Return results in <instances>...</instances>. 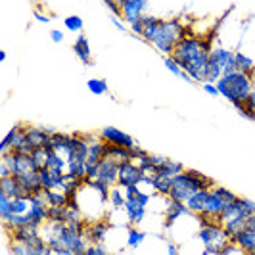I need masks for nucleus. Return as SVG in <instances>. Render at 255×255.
<instances>
[{
  "instance_id": "14",
  "label": "nucleus",
  "mask_w": 255,
  "mask_h": 255,
  "mask_svg": "<svg viewBox=\"0 0 255 255\" xmlns=\"http://www.w3.org/2000/svg\"><path fill=\"white\" fill-rule=\"evenodd\" d=\"M229 240L234 246H238L240 250H244V254H255V230H238L236 234L230 236Z\"/></svg>"
},
{
  "instance_id": "30",
  "label": "nucleus",
  "mask_w": 255,
  "mask_h": 255,
  "mask_svg": "<svg viewBox=\"0 0 255 255\" xmlns=\"http://www.w3.org/2000/svg\"><path fill=\"white\" fill-rule=\"evenodd\" d=\"M125 192H121V186H114L112 192H110V205L114 209H125Z\"/></svg>"
},
{
  "instance_id": "40",
  "label": "nucleus",
  "mask_w": 255,
  "mask_h": 255,
  "mask_svg": "<svg viewBox=\"0 0 255 255\" xmlns=\"http://www.w3.org/2000/svg\"><path fill=\"white\" fill-rule=\"evenodd\" d=\"M104 4L108 6V10L114 13L115 17H123V10H121V4L115 2V0H104Z\"/></svg>"
},
{
  "instance_id": "46",
  "label": "nucleus",
  "mask_w": 255,
  "mask_h": 255,
  "mask_svg": "<svg viewBox=\"0 0 255 255\" xmlns=\"http://www.w3.org/2000/svg\"><path fill=\"white\" fill-rule=\"evenodd\" d=\"M167 255H180L179 254V248H177L175 244L167 242Z\"/></svg>"
},
{
  "instance_id": "2",
  "label": "nucleus",
  "mask_w": 255,
  "mask_h": 255,
  "mask_svg": "<svg viewBox=\"0 0 255 255\" xmlns=\"http://www.w3.org/2000/svg\"><path fill=\"white\" fill-rule=\"evenodd\" d=\"M184 27L179 19L142 17V38L153 44L165 56H171L180 38H184Z\"/></svg>"
},
{
  "instance_id": "16",
  "label": "nucleus",
  "mask_w": 255,
  "mask_h": 255,
  "mask_svg": "<svg viewBox=\"0 0 255 255\" xmlns=\"http://www.w3.org/2000/svg\"><path fill=\"white\" fill-rule=\"evenodd\" d=\"M104 159H114V161H117V163L121 165V163L132 161V150H128V148H125V146H115V144L106 142Z\"/></svg>"
},
{
  "instance_id": "25",
  "label": "nucleus",
  "mask_w": 255,
  "mask_h": 255,
  "mask_svg": "<svg viewBox=\"0 0 255 255\" xmlns=\"http://www.w3.org/2000/svg\"><path fill=\"white\" fill-rule=\"evenodd\" d=\"M104 148H106V140H102V138L96 142H90L89 155H87L89 165H100V161L104 159Z\"/></svg>"
},
{
  "instance_id": "28",
  "label": "nucleus",
  "mask_w": 255,
  "mask_h": 255,
  "mask_svg": "<svg viewBox=\"0 0 255 255\" xmlns=\"http://www.w3.org/2000/svg\"><path fill=\"white\" fill-rule=\"evenodd\" d=\"M236 204V215H240L244 219H250L255 213V202L254 200H248V198H240L234 202Z\"/></svg>"
},
{
  "instance_id": "22",
  "label": "nucleus",
  "mask_w": 255,
  "mask_h": 255,
  "mask_svg": "<svg viewBox=\"0 0 255 255\" xmlns=\"http://www.w3.org/2000/svg\"><path fill=\"white\" fill-rule=\"evenodd\" d=\"M207 196H209V190H198L196 194H192L188 198V202H186V207L190 209V213H194V215H202L204 213Z\"/></svg>"
},
{
  "instance_id": "43",
  "label": "nucleus",
  "mask_w": 255,
  "mask_h": 255,
  "mask_svg": "<svg viewBox=\"0 0 255 255\" xmlns=\"http://www.w3.org/2000/svg\"><path fill=\"white\" fill-rule=\"evenodd\" d=\"M150 200H152V196H150V194H146V192L140 190L138 194H136V202H138L140 205H144V207L150 204Z\"/></svg>"
},
{
  "instance_id": "11",
  "label": "nucleus",
  "mask_w": 255,
  "mask_h": 255,
  "mask_svg": "<svg viewBox=\"0 0 255 255\" xmlns=\"http://www.w3.org/2000/svg\"><path fill=\"white\" fill-rule=\"evenodd\" d=\"M56 130H50V128L25 127V138L33 150H37V148H48L50 146V136Z\"/></svg>"
},
{
  "instance_id": "41",
  "label": "nucleus",
  "mask_w": 255,
  "mask_h": 255,
  "mask_svg": "<svg viewBox=\"0 0 255 255\" xmlns=\"http://www.w3.org/2000/svg\"><path fill=\"white\" fill-rule=\"evenodd\" d=\"M10 254H12V255H27L25 244H21V242H10Z\"/></svg>"
},
{
  "instance_id": "26",
  "label": "nucleus",
  "mask_w": 255,
  "mask_h": 255,
  "mask_svg": "<svg viewBox=\"0 0 255 255\" xmlns=\"http://www.w3.org/2000/svg\"><path fill=\"white\" fill-rule=\"evenodd\" d=\"M234 60H236V71H240L244 75L255 77V64L252 58H248L244 52H236Z\"/></svg>"
},
{
  "instance_id": "1",
  "label": "nucleus",
  "mask_w": 255,
  "mask_h": 255,
  "mask_svg": "<svg viewBox=\"0 0 255 255\" xmlns=\"http://www.w3.org/2000/svg\"><path fill=\"white\" fill-rule=\"evenodd\" d=\"M211 50V37H184L175 46L171 58L179 62L182 71H186L194 79V83H205V67Z\"/></svg>"
},
{
  "instance_id": "34",
  "label": "nucleus",
  "mask_w": 255,
  "mask_h": 255,
  "mask_svg": "<svg viewBox=\"0 0 255 255\" xmlns=\"http://www.w3.org/2000/svg\"><path fill=\"white\" fill-rule=\"evenodd\" d=\"M67 207H48V223H65Z\"/></svg>"
},
{
  "instance_id": "29",
  "label": "nucleus",
  "mask_w": 255,
  "mask_h": 255,
  "mask_svg": "<svg viewBox=\"0 0 255 255\" xmlns=\"http://www.w3.org/2000/svg\"><path fill=\"white\" fill-rule=\"evenodd\" d=\"M146 240V232L138 230V227H130L127 232V246L130 250H138V246H142Z\"/></svg>"
},
{
  "instance_id": "37",
  "label": "nucleus",
  "mask_w": 255,
  "mask_h": 255,
  "mask_svg": "<svg viewBox=\"0 0 255 255\" xmlns=\"http://www.w3.org/2000/svg\"><path fill=\"white\" fill-rule=\"evenodd\" d=\"M211 190L215 192L217 196H221V198H223L227 204H230V202H236V200H238V196H236L232 190H229V188H225V186H213Z\"/></svg>"
},
{
  "instance_id": "13",
  "label": "nucleus",
  "mask_w": 255,
  "mask_h": 255,
  "mask_svg": "<svg viewBox=\"0 0 255 255\" xmlns=\"http://www.w3.org/2000/svg\"><path fill=\"white\" fill-rule=\"evenodd\" d=\"M98 169H100L98 180L106 182V184L112 186V188L117 186V179H119V163H117V161H114V159H102Z\"/></svg>"
},
{
  "instance_id": "4",
  "label": "nucleus",
  "mask_w": 255,
  "mask_h": 255,
  "mask_svg": "<svg viewBox=\"0 0 255 255\" xmlns=\"http://www.w3.org/2000/svg\"><path fill=\"white\" fill-rule=\"evenodd\" d=\"M217 89L223 98H227L234 108L238 104H244L252 94H254V77L244 75L240 71H234L230 75H223L219 79Z\"/></svg>"
},
{
  "instance_id": "9",
  "label": "nucleus",
  "mask_w": 255,
  "mask_h": 255,
  "mask_svg": "<svg viewBox=\"0 0 255 255\" xmlns=\"http://www.w3.org/2000/svg\"><path fill=\"white\" fill-rule=\"evenodd\" d=\"M100 138L106 142H110V144H115V146H125L128 150H132V148L138 146L130 134H127V132H123L121 128H115V127H104L102 130H100Z\"/></svg>"
},
{
  "instance_id": "50",
  "label": "nucleus",
  "mask_w": 255,
  "mask_h": 255,
  "mask_svg": "<svg viewBox=\"0 0 255 255\" xmlns=\"http://www.w3.org/2000/svg\"><path fill=\"white\" fill-rule=\"evenodd\" d=\"M58 255H75V254H73V252H71V250H64V252H62V254H58Z\"/></svg>"
},
{
  "instance_id": "36",
  "label": "nucleus",
  "mask_w": 255,
  "mask_h": 255,
  "mask_svg": "<svg viewBox=\"0 0 255 255\" xmlns=\"http://www.w3.org/2000/svg\"><path fill=\"white\" fill-rule=\"evenodd\" d=\"M29 207H31V202H29V200H23V198H12V213L27 215Z\"/></svg>"
},
{
  "instance_id": "35",
  "label": "nucleus",
  "mask_w": 255,
  "mask_h": 255,
  "mask_svg": "<svg viewBox=\"0 0 255 255\" xmlns=\"http://www.w3.org/2000/svg\"><path fill=\"white\" fill-rule=\"evenodd\" d=\"M64 25L67 31L81 33V31H83V17H81V15H67L64 19Z\"/></svg>"
},
{
  "instance_id": "6",
  "label": "nucleus",
  "mask_w": 255,
  "mask_h": 255,
  "mask_svg": "<svg viewBox=\"0 0 255 255\" xmlns=\"http://www.w3.org/2000/svg\"><path fill=\"white\" fill-rule=\"evenodd\" d=\"M112 229V223L108 219H98V221H87L85 227V240L87 244H104L108 238V232Z\"/></svg>"
},
{
  "instance_id": "45",
  "label": "nucleus",
  "mask_w": 255,
  "mask_h": 255,
  "mask_svg": "<svg viewBox=\"0 0 255 255\" xmlns=\"http://www.w3.org/2000/svg\"><path fill=\"white\" fill-rule=\"evenodd\" d=\"M6 177H12V171L6 163H0V179H6Z\"/></svg>"
},
{
  "instance_id": "21",
  "label": "nucleus",
  "mask_w": 255,
  "mask_h": 255,
  "mask_svg": "<svg viewBox=\"0 0 255 255\" xmlns=\"http://www.w3.org/2000/svg\"><path fill=\"white\" fill-rule=\"evenodd\" d=\"M73 52H75V56L85 65L90 64V60H92V52H90L89 37H87L85 33H79V37L75 38V42H73Z\"/></svg>"
},
{
  "instance_id": "27",
  "label": "nucleus",
  "mask_w": 255,
  "mask_h": 255,
  "mask_svg": "<svg viewBox=\"0 0 255 255\" xmlns=\"http://www.w3.org/2000/svg\"><path fill=\"white\" fill-rule=\"evenodd\" d=\"M48 207H67V196L62 190H44Z\"/></svg>"
},
{
  "instance_id": "32",
  "label": "nucleus",
  "mask_w": 255,
  "mask_h": 255,
  "mask_svg": "<svg viewBox=\"0 0 255 255\" xmlns=\"http://www.w3.org/2000/svg\"><path fill=\"white\" fill-rule=\"evenodd\" d=\"M152 188L157 194H161V196H169V192H171V179H163V177H155L153 175L152 179Z\"/></svg>"
},
{
  "instance_id": "3",
  "label": "nucleus",
  "mask_w": 255,
  "mask_h": 255,
  "mask_svg": "<svg viewBox=\"0 0 255 255\" xmlns=\"http://www.w3.org/2000/svg\"><path fill=\"white\" fill-rule=\"evenodd\" d=\"M213 186H215V180L205 177L204 173L194 169H184L180 175L171 179V192L167 198L186 204L192 194H196L198 190H211Z\"/></svg>"
},
{
  "instance_id": "42",
  "label": "nucleus",
  "mask_w": 255,
  "mask_h": 255,
  "mask_svg": "<svg viewBox=\"0 0 255 255\" xmlns=\"http://www.w3.org/2000/svg\"><path fill=\"white\" fill-rule=\"evenodd\" d=\"M204 92L205 94H209V96H221V92H219L217 85H213V83H204Z\"/></svg>"
},
{
  "instance_id": "24",
  "label": "nucleus",
  "mask_w": 255,
  "mask_h": 255,
  "mask_svg": "<svg viewBox=\"0 0 255 255\" xmlns=\"http://www.w3.org/2000/svg\"><path fill=\"white\" fill-rule=\"evenodd\" d=\"M46 167L54 173H67V159L54 150H48L46 153Z\"/></svg>"
},
{
  "instance_id": "38",
  "label": "nucleus",
  "mask_w": 255,
  "mask_h": 255,
  "mask_svg": "<svg viewBox=\"0 0 255 255\" xmlns=\"http://www.w3.org/2000/svg\"><path fill=\"white\" fill-rule=\"evenodd\" d=\"M163 64H165V67L173 73V75H177V77H180L182 75V67L179 65V62L175 60V58H171V56H165L163 58Z\"/></svg>"
},
{
  "instance_id": "19",
  "label": "nucleus",
  "mask_w": 255,
  "mask_h": 255,
  "mask_svg": "<svg viewBox=\"0 0 255 255\" xmlns=\"http://www.w3.org/2000/svg\"><path fill=\"white\" fill-rule=\"evenodd\" d=\"M182 171H184V165H182V163L165 157L163 163H159V165L153 169V175H155V177H163V179H173V177L180 175Z\"/></svg>"
},
{
  "instance_id": "5",
  "label": "nucleus",
  "mask_w": 255,
  "mask_h": 255,
  "mask_svg": "<svg viewBox=\"0 0 255 255\" xmlns=\"http://www.w3.org/2000/svg\"><path fill=\"white\" fill-rule=\"evenodd\" d=\"M196 236H198V240L205 246L204 255H219L221 254V250L230 242L225 227H221V225H217V223L207 225V227H202V229L198 230Z\"/></svg>"
},
{
  "instance_id": "31",
  "label": "nucleus",
  "mask_w": 255,
  "mask_h": 255,
  "mask_svg": "<svg viewBox=\"0 0 255 255\" xmlns=\"http://www.w3.org/2000/svg\"><path fill=\"white\" fill-rule=\"evenodd\" d=\"M38 177H40V182H42V188L44 190H56V177L48 167H42L38 171Z\"/></svg>"
},
{
  "instance_id": "48",
  "label": "nucleus",
  "mask_w": 255,
  "mask_h": 255,
  "mask_svg": "<svg viewBox=\"0 0 255 255\" xmlns=\"http://www.w3.org/2000/svg\"><path fill=\"white\" fill-rule=\"evenodd\" d=\"M244 229H248V230H255V213L252 215L250 219H246V227Z\"/></svg>"
},
{
  "instance_id": "49",
  "label": "nucleus",
  "mask_w": 255,
  "mask_h": 255,
  "mask_svg": "<svg viewBox=\"0 0 255 255\" xmlns=\"http://www.w3.org/2000/svg\"><path fill=\"white\" fill-rule=\"evenodd\" d=\"M112 21H114V25L117 27V29H119V31H123V33H125V25H123V23H121V21H119V19H117V17H114V19H112Z\"/></svg>"
},
{
  "instance_id": "12",
  "label": "nucleus",
  "mask_w": 255,
  "mask_h": 255,
  "mask_svg": "<svg viewBox=\"0 0 255 255\" xmlns=\"http://www.w3.org/2000/svg\"><path fill=\"white\" fill-rule=\"evenodd\" d=\"M146 8V0H121V10H123V17L127 19L128 23H136L140 21L142 12Z\"/></svg>"
},
{
  "instance_id": "7",
  "label": "nucleus",
  "mask_w": 255,
  "mask_h": 255,
  "mask_svg": "<svg viewBox=\"0 0 255 255\" xmlns=\"http://www.w3.org/2000/svg\"><path fill=\"white\" fill-rule=\"evenodd\" d=\"M2 163H6L8 169L12 171V175H21L33 171V161H31V153H19L10 152L2 155Z\"/></svg>"
},
{
  "instance_id": "18",
  "label": "nucleus",
  "mask_w": 255,
  "mask_h": 255,
  "mask_svg": "<svg viewBox=\"0 0 255 255\" xmlns=\"http://www.w3.org/2000/svg\"><path fill=\"white\" fill-rule=\"evenodd\" d=\"M225 205H227V202L221 198V196H217L213 190H209V196H207V202H205V209H204V215H207V217H211L215 223H217V219L221 217V213H223V209H225ZM219 225V223H217Z\"/></svg>"
},
{
  "instance_id": "23",
  "label": "nucleus",
  "mask_w": 255,
  "mask_h": 255,
  "mask_svg": "<svg viewBox=\"0 0 255 255\" xmlns=\"http://www.w3.org/2000/svg\"><path fill=\"white\" fill-rule=\"evenodd\" d=\"M219 56V62L223 65V75H230L236 71V60H234V54L236 52H230L227 48H215Z\"/></svg>"
},
{
  "instance_id": "33",
  "label": "nucleus",
  "mask_w": 255,
  "mask_h": 255,
  "mask_svg": "<svg viewBox=\"0 0 255 255\" xmlns=\"http://www.w3.org/2000/svg\"><path fill=\"white\" fill-rule=\"evenodd\" d=\"M87 89L92 92V94H96V96H102L108 92V83L104 81V79H89L87 81Z\"/></svg>"
},
{
  "instance_id": "15",
  "label": "nucleus",
  "mask_w": 255,
  "mask_h": 255,
  "mask_svg": "<svg viewBox=\"0 0 255 255\" xmlns=\"http://www.w3.org/2000/svg\"><path fill=\"white\" fill-rule=\"evenodd\" d=\"M0 192H4L6 196L10 198H23L29 200V194L25 192V188L21 186V182L17 180V177H6V179H0Z\"/></svg>"
},
{
  "instance_id": "20",
  "label": "nucleus",
  "mask_w": 255,
  "mask_h": 255,
  "mask_svg": "<svg viewBox=\"0 0 255 255\" xmlns=\"http://www.w3.org/2000/svg\"><path fill=\"white\" fill-rule=\"evenodd\" d=\"M223 77V65L219 62L217 50L209 52V60H207V67H205V83H217Z\"/></svg>"
},
{
  "instance_id": "51",
  "label": "nucleus",
  "mask_w": 255,
  "mask_h": 255,
  "mask_svg": "<svg viewBox=\"0 0 255 255\" xmlns=\"http://www.w3.org/2000/svg\"><path fill=\"white\" fill-rule=\"evenodd\" d=\"M0 62H6V52H0Z\"/></svg>"
},
{
  "instance_id": "17",
  "label": "nucleus",
  "mask_w": 255,
  "mask_h": 255,
  "mask_svg": "<svg viewBox=\"0 0 255 255\" xmlns=\"http://www.w3.org/2000/svg\"><path fill=\"white\" fill-rule=\"evenodd\" d=\"M125 213H127V221L130 227H138L144 217H146V207L136 202V198H128L125 202Z\"/></svg>"
},
{
  "instance_id": "10",
  "label": "nucleus",
  "mask_w": 255,
  "mask_h": 255,
  "mask_svg": "<svg viewBox=\"0 0 255 255\" xmlns=\"http://www.w3.org/2000/svg\"><path fill=\"white\" fill-rule=\"evenodd\" d=\"M184 215H190V209L186 207L184 202H177V200L165 198V221H163V227L165 229H171Z\"/></svg>"
},
{
  "instance_id": "47",
  "label": "nucleus",
  "mask_w": 255,
  "mask_h": 255,
  "mask_svg": "<svg viewBox=\"0 0 255 255\" xmlns=\"http://www.w3.org/2000/svg\"><path fill=\"white\" fill-rule=\"evenodd\" d=\"M35 19H38L40 23H48V21H50V15H44V13H40V12H35Z\"/></svg>"
},
{
  "instance_id": "44",
  "label": "nucleus",
  "mask_w": 255,
  "mask_h": 255,
  "mask_svg": "<svg viewBox=\"0 0 255 255\" xmlns=\"http://www.w3.org/2000/svg\"><path fill=\"white\" fill-rule=\"evenodd\" d=\"M50 38H52V42H64V33L62 31H58V29H54V31H50Z\"/></svg>"
},
{
  "instance_id": "8",
  "label": "nucleus",
  "mask_w": 255,
  "mask_h": 255,
  "mask_svg": "<svg viewBox=\"0 0 255 255\" xmlns=\"http://www.w3.org/2000/svg\"><path fill=\"white\" fill-rule=\"evenodd\" d=\"M142 179H144V171L134 161H127V163L119 165L117 186L125 188V186H130V184H142Z\"/></svg>"
},
{
  "instance_id": "39",
  "label": "nucleus",
  "mask_w": 255,
  "mask_h": 255,
  "mask_svg": "<svg viewBox=\"0 0 255 255\" xmlns=\"http://www.w3.org/2000/svg\"><path fill=\"white\" fill-rule=\"evenodd\" d=\"M87 255H112L108 252V248H104V244H89Z\"/></svg>"
}]
</instances>
